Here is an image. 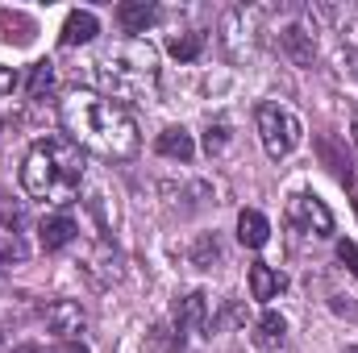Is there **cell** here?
<instances>
[{"label":"cell","mask_w":358,"mask_h":353,"mask_svg":"<svg viewBox=\"0 0 358 353\" xmlns=\"http://www.w3.org/2000/svg\"><path fill=\"white\" fill-rule=\"evenodd\" d=\"M88 270H92V278H96V287H108V283L121 278V254H117L113 246H100Z\"/></svg>","instance_id":"17"},{"label":"cell","mask_w":358,"mask_h":353,"mask_svg":"<svg viewBox=\"0 0 358 353\" xmlns=\"http://www.w3.org/2000/svg\"><path fill=\"white\" fill-rule=\"evenodd\" d=\"M355 71H358V67H355Z\"/></svg>","instance_id":"31"},{"label":"cell","mask_w":358,"mask_h":353,"mask_svg":"<svg viewBox=\"0 0 358 353\" xmlns=\"http://www.w3.org/2000/svg\"><path fill=\"white\" fill-rule=\"evenodd\" d=\"M338 262H346V270L358 278V241H338Z\"/></svg>","instance_id":"24"},{"label":"cell","mask_w":358,"mask_h":353,"mask_svg":"<svg viewBox=\"0 0 358 353\" xmlns=\"http://www.w3.org/2000/svg\"><path fill=\"white\" fill-rule=\"evenodd\" d=\"M13 353H42V350H38V345H17Z\"/></svg>","instance_id":"29"},{"label":"cell","mask_w":358,"mask_h":353,"mask_svg":"<svg viewBox=\"0 0 358 353\" xmlns=\"http://www.w3.org/2000/svg\"><path fill=\"white\" fill-rule=\"evenodd\" d=\"M13 88H17V71L13 67H0V96H8Z\"/></svg>","instance_id":"26"},{"label":"cell","mask_w":358,"mask_h":353,"mask_svg":"<svg viewBox=\"0 0 358 353\" xmlns=\"http://www.w3.org/2000/svg\"><path fill=\"white\" fill-rule=\"evenodd\" d=\"M321 154H325V163H329V167H334V175L342 179V183H350V154H338V150H334V142H329V137H325V142H321Z\"/></svg>","instance_id":"21"},{"label":"cell","mask_w":358,"mask_h":353,"mask_svg":"<svg viewBox=\"0 0 358 353\" xmlns=\"http://www.w3.org/2000/svg\"><path fill=\"white\" fill-rule=\"evenodd\" d=\"M176 329L183 333H200V337H213V316H208V295L204 291H192L176 303Z\"/></svg>","instance_id":"7"},{"label":"cell","mask_w":358,"mask_h":353,"mask_svg":"<svg viewBox=\"0 0 358 353\" xmlns=\"http://www.w3.org/2000/svg\"><path fill=\"white\" fill-rule=\"evenodd\" d=\"M283 341H287V320H283L279 312H263L259 324H255V345L263 353H279Z\"/></svg>","instance_id":"11"},{"label":"cell","mask_w":358,"mask_h":353,"mask_svg":"<svg viewBox=\"0 0 358 353\" xmlns=\"http://www.w3.org/2000/svg\"><path fill=\"white\" fill-rule=\"evenodd\" d=\"M159 154H163V158H179V163H192L196 142H192V133H187V129L171 125V129H163V133H159Z\"/></svg>","instance_id":"16"},{"label":"cell","mask_w":358,"mask_h":353,"mask_svg":"<svg viewBox=\"0 0 358 353\" xmlns=\"http://www.w3.org/2000/svg\"><path fill=\"white\" fill-rule=\"evenodd\" d=\"M55 353H88V345H84V341H63Z\"/></svg>","instance_id":"28"},{"label":"cell","mask_w":358,"mask_h":353,"mask_svg":"<svg viewBox=\"0 0 358 353\" xmlns=\"http://www.w3.org/2000/svg\"><path fill=\"white\" fill-rule=\"evenodd\" d=\"M259 137H263V150L279 163V158H287L300 146L304 129H300V121H296V112L287 104L271 100V104H259Z\"/></svg>","instance_id":"4"},{"label":"cell","mask_w":358,"mask_h":353,"mask_svg":"<svg viewBox=\"0 0 358 353\" xmlns=\"http://www.w3.org/2000/svg\"><path fill=\"white\" fill-rule=\"evenodd\" d=\"M100 33V21H96V13L88 8H76V13H67V21H63V33H59V42L63 46H84Z\"/></svg>","instance_id":"10"},{"label":"cell","mask_w":358,"mask_h":353,"mask_svg":"<svg viewBox=\"0 0 358 353\" xmlns=\"http://www.w3.org/2000/svg\"><path fill=\"white\" fill-rule=\"evenodd\" d=\"M0 216H4V225H13V229H21V225H25V212H21V208H8L4 200H0Z\"/></svg>","instance_id":"25"},{"label":"cell","mask_w":358,"mask_h":353,"mask_svg":"<svg viewBox=\"0 0 358 353\" xmlns=\"http://www.w3.org/2000/svg\"><path fill=\"white\" fill-rule=\"evenodd\" d=\"M84 183V150L67 133H46L21 163V187L46 204H71Z\"/></svg>","instance_id":"2"},{"label":"cell","mask_w":358,"mask_h":353,"mask_svg":"<svg viewBox=\"0 0 358 353\" xmlns=\"http://www.w3.org/2000/svg\"><path fill=\"white\" fill-rule=\"evenodd\" d=\"M21 258H25V246H21V237H17V233H8V237L0 241V266L21 262Z\"/></svg>","instance_id":"23"},{"label":"cell","mask_w":358,"mask_h":353,"mask_svg":"<svg viewBox=\"0 0 358 353\" xmlns=\"http://www.w3.org/2000/svg\"><path fill=\"white\" fill-rule=\"evenodd\" d=\"M34 33H38V25H34L25 13L0 8V42H8V46H25V42H34Z\"/></svg>","instance_id":"13"},{"label":"cell","mask_w":358,"mask_h":353,"mask_svg":"<svg viewBox=\"0 0 358 353\" xmlns=\"http://www.w3.org/2000/svg\"><path fill=\"white\" fill-rule=\"evenodd\" d=\"M63 121L71 129V142L108 163H125L138 154V125L125 112V104L96 96V91H76L63 104Z\"/></svg>","instance_id":"1"},{"label":"cell","mask_w":358,"mask_h":353,"mask_svg":"<svg viewBox=\"0 0 358 353\" xmlns=\"http://www.w3.org/2000/svg\"><path fill=\"white\" fill-rule=\"evenodd\" d=\"M155 80H159V54L150 42H129L100 63V84L113 91V100L146 96V88H155Z\"/></svg>","instance_id":"3"},{"label":"cell","mask_w":358,"mask_h":353,"mask_svg":"<svg viewBox=\"0 0 358 353\" xmlns=\"http://www.w3.org/2000/svg\"><path fill=\"white\" fill-rule=\"evenodd\" d=\"M42 320H46V329H50L55 337H63V341H76V333H84V308H80L76 299H50V303L42 308Z\"/></svg>","instance_id":"6"},{"label":"cell","mask_w":358,"mask_h":353,"mask_svg":"<svg viewBox=\"0 0 358 353\" xmlns=\"http://www.w3.org/2000/svg\"><path fill=\"white\" fill-rule=\"evenodd\" d=\"M355 208H358V191H355Z\"/></svg>","instance_id":"30"},{"label":"cell","mask_w":358,"mask_h":353,"mask_svg":"<svg viewBox=\"0 0 358 353\" xmlns=\"http://www.w3.org/2000/svg\"><path fill=\"white\" fill-rule=\"evenodd\" d=\"M279 50H283L292 63H300V67H308V63L317 59V42H313V33H308L304 25H287V29L279 33Z\"/></svg>","instance_id":"9"},{"label":"cell","mask_w":358,"mask_h":353,"mask_svg":"<svg viewBox=\"0 0 358 353\" xmlns=\"http://www.w3.org/2000/svg\"><path fill=\"white\" fill-rule=\"evenodd\" d=\"M334 312H342V316H358V308L350 303V295H334Z\"/></svg>","instance_id":"27"},{"label":"cell","mask_w":358,"mask_h":353,"mask_svg":"<svg viewBox=\"0 0 358 353\" xmlns=\"http://www.w3.org/2000/svg\"><path fill=\"white\" fill-rule=\"evenodd\" d=\"M192 262L200 266V270H208L213 262H221V246H217V237H200L196 250H192Z\"/></svg>","instance_id":"20"},{"label":"cell","mask_w":358,"mask_h":353,"mask_svg":"<svg viewBox=\"0 0 358 353\" xmlns=\"http://www.w3.org/2000/svg\"><path fill=\"white\" fill-rule=\"evenodd\" d=\"M238 241L246 246V250H263L271 241V225L263 212H255V208H246L242 216H238Z\"/></svg>","instance_id":"12"},{"label":"cell","mask_w":358,"mask_h":353,"mask_svg":"<svg viewBox=\"0 0 358 353\" xmlns=\"http://www.w3.org/2000/svg\"><path fill=\"white\" fill-rule=\"evenodd\" d=\"M76 220L67 216V212H55V216H42V225H38V241H42V250H63V246H71L76 241Z\"/></svg>","instance_id":"8"},{"label":"cell","mask_w":358,"mask_h":353,"mask_svg":"<svg viewBox=\"0 0 358 353\" xmlns=\"http://www.w3.org/2000/svg\"><path fill=\"white\" fill-rule=\"evenodd\" d=\"M50 84H55V63H46V59H42V63H34V67H29L25 96H34V100H38L42 91H50Z\"/></svg>","instance_id":"19"},{"label":"cell","mask_w":358,"mask_h":353,"mask_svg":"<svg viewBox=\"0 0 358 353\" xmlns=\"http://www.w3.org/2000/svg\"><path fill=\"white\" fill-rule=\"evenodd\" d=\"M287 216H292L296 229H304V233H313V237H329V233H334V212L325 208V200H317V195H308V191L292 195Z\"/></svg>","instance_id":"5"},{"label":"cell","mask_w":358,"mask_h":353,"mask_svg":"<svg viewBox=\"0 0 358 353\" xmlns=\"http://www.w3.org/2000/svg\"><path fill=\"white\" fill-rule=\"evenodd\" d=\"M225 146H229V125H225V121L208 125V133H204V150H208V154H221Z\"/></svg>","instance_id":"22"},{"label":"cell","mask_w":358,"mask_h":353,"mask_svg":"<svg viewBox=\"0 0 358 353\" xmlns=\"http://www.w3.org/2000/svg\"><path fill=\"white\" fill-rule=\"evenodd\" d=\"M283 287H287V278H283L275 266H267V262L250 266V295H255V299H275Z\"/></svg>","instance_id":"14"},{"label":"cell","mask_w":358,"mask_h":353,"mask_svg":"<svg viewBox=\"0 0 358 353\" xmlns=\"http://www.w3.org/2000/svg\"><path fill=\"white\" fill-rule=\"evenodd\" d=\"M117 21L125 33H146V25L155 21V4L150 0H125V4H117Z\"/></svg>","instance_id":"15"},{"label":"cell","mask_w":358,"mask_h":353,"mask_svg":"<svg viewBox=\"0 0 358 353\" xmlns=\"http://www.w3.org/2000/svg\"><path fill=\"white\" fill-rule=\"evenodd\" d=\"M200 50H204V33H176L171 42H167V54L179 59V63H192V59H200Z\"/></svg>","instance_id":"18"}]
</instances>
